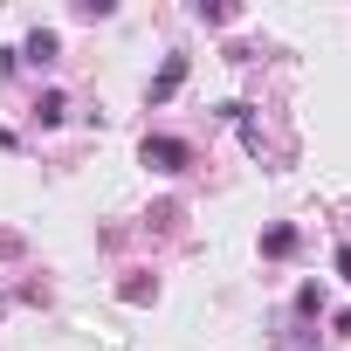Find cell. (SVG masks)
Returning a JSON list of instances; mask_svg holds the SVG:
<instances>
[{"label": "cell", "mask_w": 351, "mask_h": 351, "mask_svg": "<svg viewBox=\"0 0 351 351\" xmlns=\"http://www.w3.org/2000/svg\"><path fill=\"white\" fill-rule=\"evenodd\" d=\"M337 276H344V282H351V241H344V248H337Z\"/></svg>", "instance_id": "obj_6"}, {"label": "cell", "mask_w": 351, "mask_h": 351, "mask_svg": "<svg viewBox=\"0 0 351 351\" xmlns=\"http://www.w3.org/2000/svg\"><path fill=\"white\" fill-rule=\"evenodd\" d=\"M289 248H296V228H269L262 234V255H289Z\"/></svg>", "instance_id": "obj_4"}, {"label": "cell", "mask_w": 351, "mask_h": 351, "mask_svg": "<svg viewBox=\"0 0 351 351\" xmlns=\"http://www.w3.org/2000/svg\"><path fill=\"white\" fill-rule=\"evenodd\" d=\"M138 158H145L152 172H186V165H193V145H186V138H145Z\"/></svg>", "instance_id": "obj_1"}, {"label": "cell", "mask_w": 351, "mask_h": 351, "mask_svg": "<svg viewBox=\"0 0 351 351\" xmlns=\"http://www.w3.org/2000/svg\"><path fill=\"white\" fill-rule=\"evenodd\" d=\"M35 110H42V124H56L69 104H62V90H42V104H35Z\"/></svg>", "instance_id": "obj_5"}, {"label": "cell", "mask_w": 351, "mask_h": 351, "mask_svg": "<svg viewBox=\"0 0 351 351\" xmlns=\"http://www.w3.org/2000/svg\"><path fill=\"white\" fill-rule=\"evenodd\" d=\"M56 49H62V42H56V35H49V28H35V35H28V49H21V56H28V62H35V69H49V62H56Z\"/></svg>", "instance_id": "obj_3"}, {"label": "cell", "mask_w": 351, "mask_h": 351, "mask_svg": "<svg viewBox=\"0 0 351 351\" xmlns=\"http://www.w3.org/2000/svg\"><path fill=\"white\" fill-rule=\"evenodd\" d=\"M180 83H186V56H165V69L152 76V104H165V97L180 90Z\"/></svg>", "instance_id": "obj_2"}]
</instances>
